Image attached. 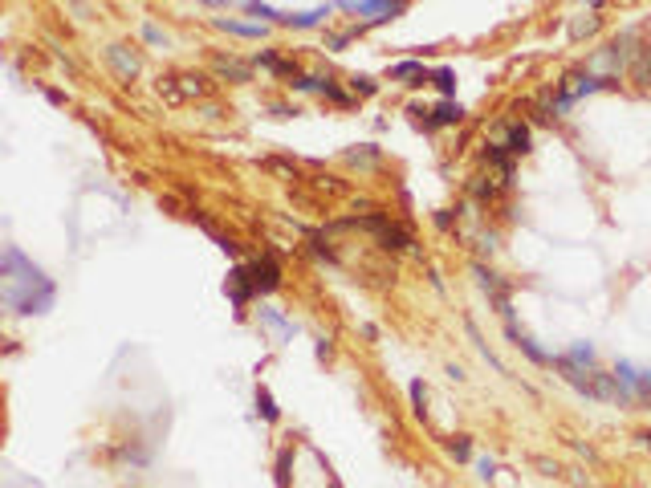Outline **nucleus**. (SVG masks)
<instances>
[{"instance_id": "20", "label": "nucleus", "mask_w": 651, "mask_h": 488, "mask_svg": "<svg viewBox=\"0 0 651 488\" xmlns=\"http://www.w3.org/2000/svg\"><path fill=\"white\" fill-rule=\"evenodd\" d=\"M586 4H603V0H586Z\"/></svg>"}, {"instance_id": "15", "label": "nucleus", "mask_w": 651, "mask_h": 488, "mask_svg": "<svg viewBox=\"0 0 651 488\" xmlns=\"http://www.w3.org/2000/svg\"><path fill=\"white\" fill-rule=\"evenodd\" d=\"M436 86H440L444 94H452V90H456V82H452V70H436Z\"/></svg>"}, {"instance_id": "18", "label": "nucleus", "mask_w": 651, "mask_h": 488, "mask_svg": "<svg viewBox=\"0 0 651 488\" xmlns=\"http://www.w3.org/2000/svg\"><path fill=\"white\" fill-rule=\"evenodd\" d=\"M452 452H456V460H465V456H468V440H456V443H452Z\"/></svg>"}, {"instance_id": "17", "label": "nucleus", "mask_w": 651, "mask_h": 488, "mask_svg": "<svg viewBox=\"0 0 651 488\" xmlns=\"http://www.w3.org/2000/svg\"><path fill=\"white\" fill-rule=\"evenodd\" d=\"M354 86H358L363 94H374V82H371V77H354Z\"/></svg>"}, {"instance_id": "7", "label": "nucleus", "mask_w": 651, "mask_h": 488, "mask_svg": "<svg viewBox=\"0 0 651 488\" xmlns=\"http://www.w3.org/2000/svg\"><path fill=\"white\" fill-rule=\"evenodd\" d=\"M509 151L513 155H525L529 151V131L525 126H509Z\"/></svg>"}, {"instance_id": "3", "label": "nucleus", "mask_w": 651, "mask_h": 488, "mask_svg": "<svg viewBox=\"0 0 651 488\" xmlns=\"http://www.w3.org/2000/svg\"><path fill=\"white\" fill-rule=\"evenodd\" d=\"M354 8L358 13H374L383 21V17H395L399 8H403V0H354Z\"/></svg>"}, {"instance_id": "16", "label": "nucleus", "mask_w": 651, "mask_h": 488, "mask_svg": "<svg viewBox=\"0 0 651 488\" xmlns=\"http://www.w3.org/2000/svg\"><path fill=\"white\" fill-rule=\"evenodd\" d=\"M142 37H147L151 45H159V41H163V33H159V29H155V24H147V29H142Z\"/></svg>"}, {"instance_id": "14", "label": "nucleus", "mask_w": 651, "mask_h": 488, "mask_svg": "<svg viewBox=\"0 0 651 488\" xmlns=\"http://www.w3.org/2000/svg\"><path fill=\"white\" fill-rule=\"evenodd\" d=\"M594 29H599V17H586V21H574V29H570V33H574V37H582V33H594Z\"/></svg>"}, {"instance_id": "1", "label": "nucleus", "mask_w": 651, "mask_h": 488, "mask_svg": "<svg viewBox=\"0 0 651 488\" xmlns=\"http://www.w3.org/2000/svg\"><path fill=\"white\" fill-rule=\"evenodd\" d=\"M249 281H253L256 293H269V289H277V281H281L277 256H261L253 269H249Z\"/></svg>"}, {"instance_id": "4", "label": "nucleus", "mask_w": 651, "mask_h": 488, "mask_svg": "<svg viewBox=\"0 0 651 488\" xmlns=\"http://www.w3.org/2000/svg\"><path fill=\"white\" fill-rule=\"evenodd\" d=\"M106 57L118 66V73H122V77H131V73L139 70V57H135V53H122V45H110V49H106Z\"/></svg>"}, {"instance_id": "19", "label": "nucleus", "mask_w": 651, "mask_h": 488, "mask_svg": "<svg viewBox=\"0 0 651 488\" xmlns=\"http://www.w3.org/2000/svg\"><path fill=\"white\" fill-rule=\"evenodd\" d=\"M204 4H228V0H204Z\"/></svg>"}, {"instance_id": "11", "label": "nucleus", "mask_w": 651, "mask_h": 488, "mask_svg": "<svg viewBox=\"0 0 651 488\" xmlns=\"http://www.w3.org/2000/svg\"><path fill=\"white\" fill-rule=\"evenodd\" d=\"M574 362H586V367H590V362H594V350L586 346V342H578V346H574V354H570V367H574Z\"/></svg>"}, {"instance_id": "12", "label": "nucleus", "mask_w": 651, "mask_h": 488, "mask_svg": "<svg viewBox=\"0 0 651 488\" xmlns=\"http://www.w3.org/2000/svg\"><path fill=\"white\" fill-rule=\"evenodd\" d=\"M256 407H261V415H265V419H277V407H273L269 391H256Z\"/></svg>"}, {"instance_id": "9", "label": "nucleus", "mask_w": 651, "mask_h": 488, "mask_svg": "<svg viewBox=\"0 0 651 488\" xmlns=\"http://www.w3.org/2000/svg\"><path fill=\"white\" fill-rule=\"evenodd\" d=\"M322 17H330V8H314V13H302V17H281L285 24H298V29H309V24H318Z\"/></svg>"}, {"instance_id": "2", "label": "nucleus", "mask_w": 651, "mask_h": 488, "mask_svg": "<svg viewBox=\"0 0 651 488\" xmlns=\"http://www.w3.org/2000/svg\"><path fill=\"white\" fill-rule=\"evenodd\" d=\"M599 86H610V82H599V77H590V73H570V77H566V86H562L558 110H562V106H570V102H574V98H582V94L599 90Z\"/></svg>"}, {"instance_id": "8", "label": "nucleus", "mask_w": 651, "mask_h": 488, "mask_svg": "<svg viewBox=\"0 0 651 488\" xmlns=\"http://www.w3.org/2000/svg\"><path fill=\"white\" fill-rule=\"evenodd\" d=\"M220 29H228V33H240V37H261V33H265V29H261V24L228 21V17H220Z\"/></svg>"}, {"instance_id": "6", "label": "nucleus", "mask_w": 651, "mask_h": 488, "mask_svg": "<svg viewBox=\"0 0 651 488\" xmlns=\"http://www.w3.org/2000/svg\"><path fill=\"white\" fill-rule=\"evenodd\" d=\"M460 114H465V110H460L456 102H440V106H436V114H432V126H448V122H460Z\"/></svg>"}, {"instance_id": "5", "label": "nucleus", "mask_w": 651, "mask_h": 488, "mask_svg": "<svg viewBox=\"0 0 651 488\" xmlns=\"http://www.w3.org/2000/svg\"><path fill=\"white\" fill-rule=\"evenodd\" d=\"M391 77H403V82H411V86H419L427 73H423V66L419 61H399L395 70H391Z\"/></svg>"}, {"instance_id": "13", "label": "nucleus", "mask_w": 651, "mask_h": 488, "mask_svg": "<svg viewBox=\"0 0 651 488\" xmlns=\"http://www.w3.org/2000/svg\"><path fill=\"white\" fill-rule=\"evenodd\" d=\"M220 70L228 73V77H236V82H249V70H244V66H236V61H220Z\"/></svg>"}, {"instance_id": "10", "label": "nucleus", "mask_w": 651, "mask_h": 488, "mask_svg": "<svg viewBox=\"0 0 651 488\" xmlns=\"http://www.w3.org/2000/svg\"><path fill=\"white\" fill-rule=\"evenodd\" d=\"M513 338H517V346L525 350V354H529V358H534V362H550V354H541V350H537L534 342H529V338H521V334H513Z\"/></svg>"}]
</instances>
